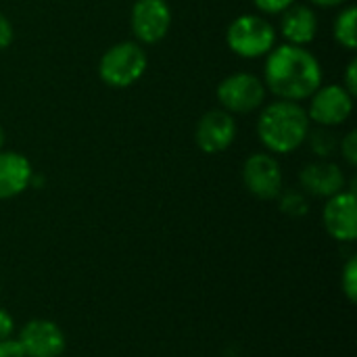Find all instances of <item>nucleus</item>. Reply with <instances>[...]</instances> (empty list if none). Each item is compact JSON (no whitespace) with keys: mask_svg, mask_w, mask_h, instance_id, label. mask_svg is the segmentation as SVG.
Instances as JSON below:
<instances>
[{"mask_svg":"<svg viewBox=\"0 0 357 357\" xmlns=\"http://www.w3.org/2000/svg\"><path fill=\"white\" fill-rule=\"evenodd\" d=\"M268 90L280 100H305L322 86L318 59L303 46L284 44L268 52L264 71Z\"/></svg>","mask_w":357,"mask_h":357,"instance_id":"f257e3e1","label":"nucleus"},{"mask_svg":"<svg viewBox=\"0 0 357 357\" xmlns=\"http://www.w3.org/2000/svg\"><path fill=\"white\" fill-rule=\"evenodd\" d=\"M310 134L307 111L293 100H276L268 105L257 119V136L261 144L278 155L297 151Z\"/></svg>","mask_w":357,"mask_h":357,"instance_id":"f03ea898","label":"nucleus"},{"mask_svg":"<svg viewBox=\"0 0 357 357\" xmlns=\"http://www.w3.org/2000/svg\"><path fill=\"white\" fill-rule=\"evenodd\" d=\"M146 65L149 59L140 44L119 42L100 56L98 75L111 88H128L144 75Z\"/></svg>","mask_w":357,"mask_h":357,"instance_id":"7ed1b4c3","label":"nucleus"},{"mask_svg":"<svg viewBox=\"0 0 357 357\" xmlns=\"http://www.w3.org/2000/svg\"><path fill=\"white\" fill-rule=\"evenodd\" d=\"M230 50L243 59H257L268 54L276 44L274 25L266 17L241 15L236 17L226 33Z\"/></svg>","mask_w":357,"mask_h":357,"instance_id":"20e7f679","label":"nucleus"},{"mask_svg":"<svg viewBox=\"0 0 357 357\" xmlns=\"http://www.w3.org/2000/svg\"><path fill=\"white\" fill-rule=\"evenodd\" d=\"M218 100L228 113H251L264 105L266 86L253 73H234L220 82Z\"/></svg>","mask_w":357,"mask_h":357,"instance_id":"39448f33","label":"nucleus"},{"mask_svg":"<svg viewBox=\"0 0 357 357\" xmlns=\"http://www.w3.org/2000/svg\"><path fill=\"white\" fill-rule=\"evenodd\" d=\"M25 357H61L67 349L63 328L46 318H33L23 324L17 337Z\"/></svg>","mask_w":357,"mask_h":357,"instance_id":"423d86ee","label":"nucleus"},{"mask_svg":"<svg viewBox=\"0 0 357 357\" xmlns=\"http://www.w3.org/2000/svg\"><path fill=\"white\" fill-rule=\"evenodd\" d=\"M243 182L253 197L274 201L282 192V169L274 155L253 153L243 165Z\"/></svg>","mask_w":357,"mask_h":357,"instance_id":"0eeeda50","label":"nucleus"},{"mask_svg":"<svg viewBox=\"0 0 357 357\" xmlns=\"http://www.w3.org/2000/svg\"><path fill=\"white\" fill-rule=\"evenodd\" d=\"M354 111V96L341 84L320 86L312 94L307 117L322 128H335L349 119Z\"/></svg>","mask_w":357,"mask_h":357,"instance_id":"6e6552de","label":"nucleus"},{"mask_svg":"<svg viewBox=\"0 0 357 357\" xmlns=\"http://www.w3.org/2000/svg\"><path fill=\"white\" fill-rule=\"evenodd\" d=\"M322 224L331 238L339 243H354L357 238L356 190H341L326 199Z\"/></svg>","mask_w":357,"mask_h":357,"instance_id":"1a4fd4ad","label":"nucleus"},{"mask_svg":"<svg viewBox=\"0 0 357 357\" xmlns=\"http://www.w3.org/2000/svg\"><path fill=\"white\" fill-rule=\"evenodd\" d=\"M130 21L132 31L140 42L157 44L172 27V8L165 0H136Z\"/></svg>","mask_w":357,"mask_h":357,"instance_id":"9d476101","label":"nucleus"},{"mask_svg":"<svg viewBox=\"0 0 357 357\" xmlns=\"http://www.w3.org/2000/svg\"><path fill=\"white\" fill-rule=\"evenodd\" d=\"M234 136H236V119L232 117V113L224 109L205 113L195 130L197 144L207 155L224 153L234 142Z\"/></svg>","mask_w":357,"mask_h":357,"instance_id":"9b49d317","label":"nucleus"},{"mask_svg":"<svg viewBox=\"0 0 357 357\" xmlns=\"http://www.w3.org/2000/svg\"><path fill=\"white\" fill-rule=\"evenodd\" d=\"M299 182L301 188L312 195V197H320V199H331L337 192L345 190V174L343 169L326 159L307 163L301 174H299Z\"/></svg>","mask_w":357,"mask_h":357,"instance_id":"f8f14e48","label":"nucleus"},{"mask_svg":"<svg viewBox=\"0 0 357 357\" xmlns=\"http://www.w3.org/2000/svg\"><path fill=\"white\" fill-rule=\"evenodd\" d=\"M31 180L33 169L27 157L13 151H0V201L19 197L29 188Z\"/></svg>","mask_w":357,"mask_h":357,"instance_id":"ddd939ff","label":"nucleus"},{"mask_svg":"<svg viewBox=\"0 0 357 357\" xmlns=\"http://www.w3.org/2000/svg\"><path fill=\"white\" fill-rule=\"evenodd\" d=\"M280 31L289 44H310L318 33V17L307 4H291L280 13Z\"/></svg>","mask_w":357,"mask_h":357,"instance_id":"4468645a","label":"nucleus"},{"mask_svg":"<svg viewBox=\"0 0 357 357\" xmlns=\"http://www.w3.org/2000/svg\"><path fill=\"white\" fill-rule=\"evenodd\" d=\"M357 10L356 6L343 8L335 19V40L345 46L347 50H356L357 46V29H356Z\"/></svg>","mask_w":357,"mask_h":357,"instance_id":"2eb2a0df","label":"nucleus"},{"mask_svg":"<svg viewBox=\"0 0 357 357\" xmlns=\"http://www.w3.org/2000/svg\"><path fill=\"white\" fill-rule=\"evenodd\" d=\"M310 138V146L312 151L320 157V159H328L337 153L339 149V138L335 136V132L331 128H320L316 132L307 134Z\"/></svg>","mask_w":357,"mask_h":357,"instance_id":"dca6fc26","label":"nucleus"},{"mask_svg":"<svg viewBox=\"0 0 357 357\" xmlns=\"http://www.w3.org/2000/svg\"><path fill=\"white\" fill-rule=\"evenodd\" d=\"M280 201V211L289 218H303L310 211L307 197L299 190H287L278 195Z\"/></svg>","mask_w":357,"mask_h":357,"instance_id":"f3484780","label":"nucleus"},{"mask_svg":"<svg viewBox=\"0 0 357 357\" xmlns=\"http://www.w3.org/2000/svg\"><path fill=\"white\" fill-rule=\"evenodd\" d=\"M341 289L349 303L357 301V257H349L341 272Z\"/></svg>","mask_w":357,"mask_h":357,"instance_id":"a211bd4d","label":"nucleus"},{"mask_svg":"<svg viewBox=\"0 0 357 357\" xmlns=\"http://www.w3.org/2000/svg\"><path fill=\"white\" fill-rule=\"evenodd\" d=\"M339 149H341L343 159H345L351 167H356L357 165V132L356 130H351L343 140H339Z\"/></svg>","mask_w":357,"mask_h":357,"instance_id":"6ab92c4d","label":"nucleus"},{"mask_svg":"<svg viewBox=\"0 0 357 357\" xmlns=\"http://www.w3.org/2000/svg\"><path fill=\"white\" fill-rule=\"evenodd\" d=\"M253 2L266 15H278V13L287 10L291 4H295V0H253Z\"/></svg>","mask_w":357,"mask_h":357,"instance_id":"aec40b11","label":"nucleus"},{"mask_svg":"<svg viewBox=\"0 0 357 357\" xmlns=\"http://www.w3.org/2000/svg\"><path fill=\"white\" fill-rule=\"evenodd\" d=\"M0 357H25L19 341L15 337L0 341Z\"/></svg>","mask_w":357,"mask_h":357,"instance_id":"412c9836","label":"nucleus"},{"mask_svg":"<svg viewBox=\"0 0 357 357\" xmlns=\"http://www.w3.org/2000/svg\"><path fill=\"white\" fill-rule=\"evenodd\" d=\"M13 335H15V320L6 310L0 307V341L10 339Z\"/></svg>","mask_w":357,"mask_h":357,"instance_id":"4be33fe9","label":"nucleus"},{"mask_svg":"<svg viewBox=\"0 0 357 357\" xmlns=\"http://www.w3.org/2000/svg\"><path fill=\"white\" fill-rule=\"evenodd\" d=\"M351 96L357 94V61L354 59L349 65H347V71H345V84H341Z\"/></svg>","mask_w":357,"mask_h":357,"instance_id":"5701e85b","label":"nucleus"},{"mask_svg":"<svg viewBox=\"0 0 357 357\" xmlns=\"http://www.w3.org/2000/svg\"><path fill=\"white\" fill-rule=\"evenodd\" d=\"M13 36H15V31H13L10 21H8L4 15H0V50H4V48H8V46H10Z\"/></svg>","mask_w":357,"mask_h":357,"instance_id":"b1692460","label":"nucleus"},{"mask_svg":"<svg viewBox=\"0 0 357 357\" xmlns=\"http://www.w3.org/2000/svg\"><path fill=\"white\" fill-rule=\"evenodd\" d=\"M312 4H318V6H341L345 4L347 0H310Z\"/></svg>","mask_w":357,"mask_h":357,"instance_id":"393cba45","label":"nucleus"},{"mask_svg":"<svg viewBox=\"0 0 357 357\" xmlns=\"http://www.w3.org/2000/svg\"><path fill=\"white\" fill-rule=\"evenodd\" d=\"M2 146H4V130L0 126V151H2Z\"/></svg>","mask_w":357,"mask_h":357,"instance_id":"a878e982","label":"nucleus"},{"mask_svg":"<svg viewBox=\"0 0 357 357\" xmlns=\"http://www.w3.org/2000/svg\"><path fill=\"white\" fill-rule=\"evenodd\" d=\"M0 291H2V287H0Z\"/></svg>","mask_w":357,"mask_h":357,"instance_id":"bb28decb","label":"nucleus"}]
</instances>
